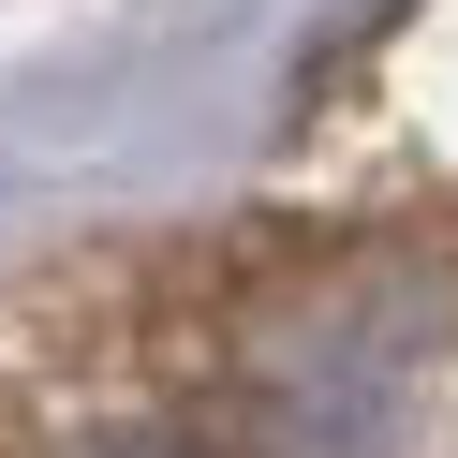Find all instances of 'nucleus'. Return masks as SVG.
Listing matches in <instances>:
<instances>
[{
	"mask_svg": "<svg viewBox=\"0 0 458 458\" xmlns=\"http://www.w3.org/2000/svg\"><path fill=\"white\" fill-rule=\"evenodd\" d=\"M119 458H222V444H119Z\"/></svg>",
	"mask_w": 458,
	"mask_h": 458,
	"instance_id": "obj_1",
	"label": "nucleus"
}]
</instances>
